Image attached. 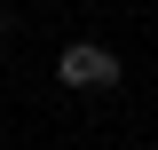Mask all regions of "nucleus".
<instances>
[{
    "label": "nucleus",
    "instance_id": "obj_1",
    "mask_svg": "<svg viewBox=\"0 0 158 150\" xmlns=\"http://www.w3.org/2000/svg\"><path fill=\"white\" fill-rule=\"evenodd\" d=\"M56 79L63 87H118V56L95 48V40H71V48L56 56Z\"/></svg>",
    "mask_w": 158,
    "mask_h": 150
}]
</instances>
